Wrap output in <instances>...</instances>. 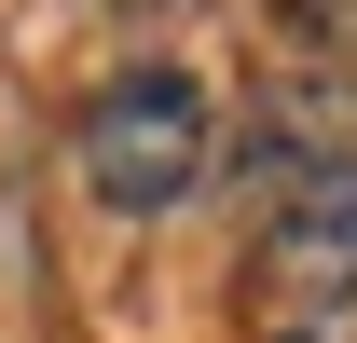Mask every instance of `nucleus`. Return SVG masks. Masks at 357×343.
Returning <instances> with one entry per match:
<instances>
[{"mask_svg": "<svg viewBox=\"0 0 357 343\" xmlns=\"http://www.w3.org/2000/svg\"><path fill=\"white\" fill-rule=\"evenodd\" d=\"M69 178H83L110 220H178L220 178V110H206V83L165 69V55L110 69V83L83 96V124H69Z\"/></svg>", "mask_w": 357, "mask_h": 343, "instance_id": "f257e3e1", "label": "nucleus"}, {"mask_svg": "<svg viewBox=\"0 0 357 343\" xmlns=\"http://www.w3.org/2000/svg\"><path fill=\"white\" fill-rule=\"evenodd\" d=\"M248 316H261V343H330L357 316V165H316L261 206Z\"/></svg>", "mask_w": 357, "mask_h": 343, "instance_id": "f03ea898", "label": "nucleus"}, {"mask_svg": "<svg viewBox=\"0 0 357 343\" xmlns=\"http://www.w3.org/2000/svg\"><path fill=\"white\" fill-rule=\"evenodd\" d=\"M316 165H357V69H261V83L234 96V178L248 192H289V178H316Z\"/></svg>", "mask_w": 357, "mask_h": 343, "instance_id": "7ed1b4c3", "label": "nucleus"}, {"mask_svg": "<svg viewBox=\"0 0 357 343\" xmlns=\"http://www.w3.org/2000/svg\"><path fill=\"white\" fill-rule=\"evenodd\" d=\"M275 28H289L316 69H357V0H275Z\"/></svg>", "mask_w": 357, "mask_h": 343, "instance_id": "20e7f679", "label": "nucleus"}, {"mask_svg": "<svg viewBox=\"0 0 357 343\" xmlns=\"http://www.w3.org/2000/svg\"><path fill=\"white\" fill-rule=\"evenodd\" d=\"M137 14H178V0H137Z\"/></svg>", "mask_w": 357, "mask_h": 343, "instance_id": "39448f33", "label": "nucleus"}]
</instances>
